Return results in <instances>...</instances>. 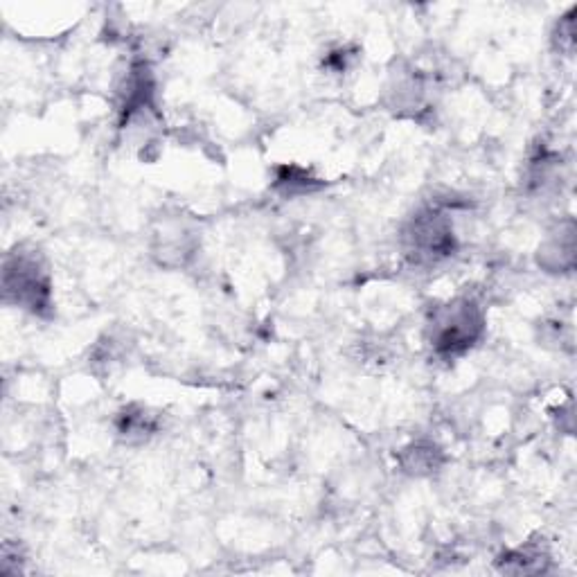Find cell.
<instances>
[{
	"label": "cell",
	"mask_w": 577,
	"mask_h": 577,
	"mask_svg": "<svg viewBox=\"0 0 577 577\" xmlns=\"http://www.w3.org/2000/svg\"><path fill=\"white\" fill-rule=\"evenodd\" d=\"M485 334V314L472 298H456L431 312L426 336L442 359H456L474 348Z\"/></svg>",
	"instance_id": "6da1fadb"
},
{
	"label": "cell",
	"mask_w": 577,
	"mask_h": 577,
	"mask_svg": "<svg viewBox=\"0 0 577 577\" xmlns=\"http://www.w3.org/2000/svg\"><path fill=\"white\" fill-rule=\"evenodd\" d=\"M5 303L16 305L34 316H43L52 307L50 273L37 253H19L7 257L3 271Z\"/></svg>",
	"instance_id": "7a4b0ae2"
},
{
	"label": "cell",
	"mask_w": 577,
	"mask_h": 577,
	"mask_svg": "<svg viewBox=\"0 0 577 577\" xmlns=\"http://www.w3.org/2000/svg\"><path fill=\"white\" fill-rule=\"evenodd\" d=\"M406 255L417 264H436L456 251L451 217L442 208H424L404 228Z\"/></svg>",
	"instance_id": "3957f363"
},
{
	"label": "cell",
	"mask_w": 577,
	"mask_h": 577,
	"mask_svg": "<svg viewBox=\"0 0 577 577\" xmlns=\"http://www.w3.org/2000/svg\"><path fill=\"white\" fill-rule=\"evenodd\" d=\"M158 429L156 415L145 406H127L122 408L115 417V431L118 436L133 445V442H145L147 438H152Z\"/></svg>",
	"instance_id": "277c9868"
},
{
	"label": "cell",
	"mask_w": 577,
	"mask_h": 577,
	"mask_svg": "<svg viewBox=\"0 0 577 577\" xmlns=\"http://www.w3.org/2000/svg\"><path fill=\"white\" fill-rule=\"evenodd\" d=\"M404 472L411 476H426L438 472L442 465V451L433 442H413L399 456Z\"/></svg>",
	"instance_id": "5b68a950"
},
{
	"label": "cell",
	"mask_w": 577,
	"mask_h": 577,
	"mask_svg": "<svg viewBox=\"0 0 577 577\" xmlns=\"http://www.w3.org/2000/svg\"><path fill=\"white\" fill-rule=\"evenodd\" d=\"M546 555L537 548H521L503 557V571L508 573H541L546 568Z\"/></svg>",
	"instance_id": "8992f818"
},
{
	"label": "cell",
	"mask_w": 577,
	"mask_h": 577,
	"mask_svg": "<svg viewBox=\"0 0 577 577\" xmlns=\"http://www.w3.org/2000/svg\"><path fill=\"white\" fill-rule=\"evenodd\" d=\"M278 188H284L289 194L312 192L316 188V179H309V174L300 167H282L278 176Z\"/></svg>",
	"instance_id": "52a82bcc"
}]
</instances>
